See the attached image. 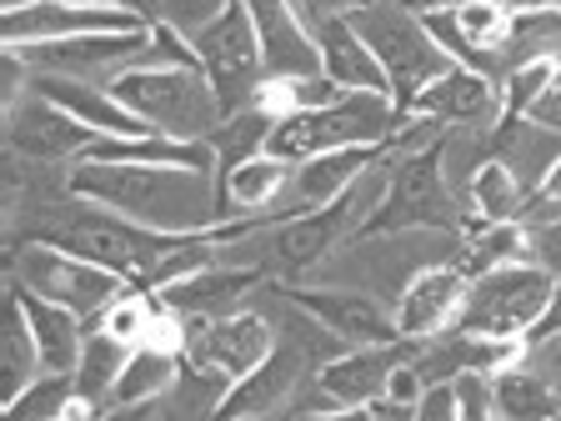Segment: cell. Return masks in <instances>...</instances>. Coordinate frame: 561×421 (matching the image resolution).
Here are the masks:
<instances>
[{"instance_id":"f35d334b","label":"cell","mask_w":561,"mask_h":421,"mask_svg":"<svg viewBox=\"0 0 561 421\" xmlns=\"http://www.w3.org/2000/svg\"><path fill=\"white\" fill-rule=\"evenodd\" d=\"M526 116H531V121H541V126H551V130H561V60H557V70H551L547 91L537 95V105H531Z\"/></svg>"},{"instance_id":"7c38bea8","label":"cell","mask_w":561,"mask_h":421,"mask_svg":"<svg viewBox=\"0 0 561 421\" xmlns=\"http://www.w3.org/2000/svg\"><path fill=\"white\" fill-rule=\"evenodd\" d=\"M5 140L21 161H81L101 136L31 86L21 101L5 105Z\"/></svg>"},{"instance_id":"1f68e13d","label":"cell","mask_w":561,"mask_h":421,"mask_svg":"<svg viewBox=\"0 0 561 421\" xmlns=\"http://www.w3.org/2000/svg\"><path fill=\"white\" fill-rule=\"evenodd\" d=\"M516 60H561V5L557 0H531L512 15L506 35V66Z\"/></svg>"},{"instance_id":"83f0119b","label":"cell","mask_w":561,"mask_h":421,"mask_svg":"<svg viewBox=\"0 0 561 421\" xmlns=\"http://www.w3.org/2000/svg\"><path fill=\"white\" fill-rule=\"evenodd\" d=\"M526 257H531V231H526V221H496V226H471V231L461 236V246H456L451 266L467 281H477V276H486V271L512 266V261H526Z\"/></svg>"},{"instance_id":"d6986e66","label":"cell","mask_w":561,"mask_h":421,"mask_svg":"<svg viewBox=\"0 0 561 421\" xmlns=\"http://www.w3.org/2000/svg\"><path fill=\"white\" fill-rule=\"evenodd\" d=\"M467 286L471 281L461 276L451 261L416 271V276L407 281V292L397 296V306H391V311H397V331L411 341H426V337H436V331H446L456 321V311H461V301H467Z\"/></svg>"},{"instance_id":"d4e9b609","label":"cell","mask_w":561,"mask_h":421,"mask_svg":"<svg viewBox=\"0 0 561 421\" xmlns=\"http://www.w3.org/2000/svg\"><path fill=\"white\" fill-rule=\"evenodd\" d=\"M316 46H321V70H327L341 91L391 95L381 60L371 56V46L356 35V25H351L346 15H321V21H316Z\"/></svg>"},{"instance_id":"e0dca14e","label":"cell","mask_w":561,"mask_h":421,"mask_svg":"<svg viewBox=\"0 0 561 421\" xmlns=\"http://www.w3.org/2000/svg\"><path fill=\"white\" fill-rule=\"evenodd\" d=\"M407 116L436 121V126H496L502 121V81L486 70L451 66L442 81H432L416 95Z\"/></svg>"},{"instance_id":"2e32d148","label":"cell","mask_w":561,"mask_h":421,"mask_svg":"<svg viewBox=\"0 0 561 421\" xmlns=\"http://www.w3.org/2000/svg\"><path fill=\"white\" fill-rule=\"evenodd\" d=\"M291 175H296V161L271 156V151H256V156H245V161L226 166L221 171V226L226 221L261 226L271 216H280V201L291 191Z\"/></svg>"},{"instance_id":"7402d4cb","label":"cell","mask_w":561,"mask_h":421,"mask_svg":"<svg viewBox=\"0 0 561 421\" xmlns=\"http://www.w3.org/2000/svg\"><path fill=\"white\" fill-rule=\"evenodd\" d=\"M31 86H35L41 95H50L60 111H70L76 121H85L95 136H126V140L156 136V130L146 126V121H140L116 91H111V86L70 81V76H31Z\"/></svg>"},{"instance_id":"7a4b0ae2","label":"cell","mask_w":561,"mask_h":421,"mask_svg":"<svg viewBox=\"0 0 561 421\" xmlns=\"http://www.w3.org/2000/svg\"><path fill=\"white\" fill-rule=\"evenodd\" d=\"M397 130H401V111L391 95L341 91L327 105H306V111L276 116V126L266 136V151L286 156V161H306V156L341 151V146H386Z\"/></svg>"},{"instance_id":"8d00e7d4","label":"cell","mask_w":561,"mask_h":421,"mask_svg":"<svg viewBox=\"0 0 561 421\" xmlns=\"http://www.w3.org/2000/svg\"><path fill=\"white\" fill-rule=\"evenodd\" d=\"M226 5H231V0H161V21L191 41V35L206 31V25L216 21Z\"/></svg>"},{"instance_id":"603a6c76","label":"cell","mask_w":561,"mask_h":421,"mask_svg":"<svg viewBox=\"0 0 561 421\" xmlns=\"http://www.w3.org/2000/svg\"><path fill=\"white\" fill-rule=\"evenodd\" d=\"M491 156L512 166V175L522 181L526 196H537L547 186L551 166L561 161V130L541 126L531 116H502L491 126Z\"/></svg>"},{"instance_id":"4fadbf2b","label":"cell","mask_w":561,"mask_h":421,"mask_svg":"<svg viewBox=\"0 0 561 421\" xmlns=\"http://www.w3.org/2000/svg\"><path fill=\"white\" fill-rule=\"evenodd\" d=\"M251 25L261 35L271 81L291 76H316L321 70V46H316V15L306 0H241Z\"/></svg>"},{"instance_id":"74e56055","label":"cell","mask_w":561,"mask_h":421,"mask_svg":"<svg viewBox=\"0 0 561 421\" xmlns=\"http://www.w3.org/2000/svg\"><path fill=\"white\" fill-rule=\"evenodd\" d=\"M411 421H456V386L451 382H426Z\"/></svg>"},{"instance_id":"44dd1931","label":"cell","mask_w":561,"mask_h":421,"mask_svg":"<svg viewBox=\"0 0 561 421\" xmlns=\"http://www.w3.org/2000/svg\"><path fill=\"white\" fill-rule=\"evenodd\" d=\"M496 382V417L502 421H557L561 417V362H541L537 346H526L522 362L502 366Z\"/></svg>"},{"instance_id":"4dcf8cb0","label":"cell","mask_w":561,"mask_h":421,"mask_svg":"<svg viewBox=\"0 0 561 421\" xmlns=\"http://www.w3.org/2000/svg\"><path fill=\"white\" fill-rule=\"evenodd\" d=\"M15 421H70V417H95V407L76 391V372H46L35 376L15 401H5Z\"/></svg>"},{"instance_id":"52a82bcc","label":"cell","mask_w":561,"mask_h":421,"mask_svg":"<svg viewBox=\"0 0 561 421\" xmlns=\"http://www.w3.org/2000/svg\"><path fill=\"white\" fill-rule=\"evenodd\" d=\"M191 46H196V60H201V70H206V81L216 86V95H221L226 116L245 111V105L261 95V86L271 81L266 56H261V35H256V25H251L241 0H231L206 31L191 35Z\"/></svg>"},{"instance_id":"836d02e7","label":"cell","mask_w":561,"mask_h":421,"mask_svg":"<svg viewBox=\"0 0 561 421\" xmlns=\"http://www.w3.org/2000/svg\"><path fill=\"white\" fill-rule=\"evenodd\" d=\"M35 376H46L41 362V341L31 331V316L21 311V301L11 296V316H5V401H15Z\"/></svg>"},{"instance_id":"8fae6325","label":"cell","mask_w":561,"mask_h":421,"mask_svg":"<svg viewBox=\"0 0 561 421\" xmlns=\"http://www.w3.org/2000/svg\"><path fill=\"white\" fill-rule=\"evenodd\" d=\"M146 15L105 5V0H11L0 15V46H41V41H70V35L105 31H146Z\"/></svg>"},{"instance_id":"60d3db41","label":"cell","mask_w":561,"mask_h":421,"mask_svg":"<svg viewBox=\"0 0 561 421\" xmlns=\"http://www.w3.org/2000/svg\"><path fill=\"white\" fill-rule=\"evenodd\" d=\"M311 5V15L321 21V15H351V11H362L366 0H306Z\"/></svg>"},{"instance_id":"5b68a950","label":"cell","mask_w":561,"mask_h":421,"mask_svg":"<svg viewBox=\"0 0 561 421\" xmlns=\"http://www.w3.org/2000/svg\"><path fill=\"white\" fill-rule=\"evenodd\" d=\"M461 226V206H456L451 186L442 175V136L426 146L397 151L391 140V175H386V196L376 206L366 236L381 231H456Z\"/></svg>"},{"instance_id":"cb8c5ba5","label":"cell","mask_w":561,"mask_h":421,"mask_svg":"<svg viewBox=\"0 0 561 421\" xmlns=\"http://www.w3.org/2000/svg\"><path fill=\"white\" fill-rule=\"evenodd\" d=\"M261 286V271L245 266V271H226V266H201L191 271V276L171 281V286H161L165 306L181 316H231L245 306V296Z\"/></svg>"},{"instance_id":"d590c367","label":"cell","mask_w":561,"mask_h":421,"mask_svg":"<svg viewBox=\"0 0 561 421\" xmlns=\"http://www.w3.org/2000/svg\"><path fill=\"white\" fill-rule=\"evenodd\" d=\"M451 386L461 421H496V382H491V372H456Z\"/></svg>"},{"instance_id":"4316f807","label":"cell","mask_w":561,"mask_h":421,"mask_svg":"<svg viewBox=\"0 0 561 421\" xmlns=\"http://www.w3.org/2000/svg\"><path fill=\"white\" fill-rule=\"evenodd\" d=\"M11 296L21 301V311L31 316V331H35V341H41L46 372H76V366H81V346H85V316H76L60 301L35 296L21 281H11Z\"/></svg>"},{"instance_id":"6da1fadb","label":"cell","mask_w":561,"mask_h":421,"mask_svg":"<svg viewBox=\"0 0 561 421\" xmlns=\"http://www.w3.org/2000/svg\"><path fill=\"white\" fill-rule=\"evenodd\" d=\"M66 186L95 210L146 231L201 236L221 226V171L165 161H76Z\"/></svg>"},{"instance_id":"5bb4252c","label":"cell","mask_w":561,"mask_h":421,"mask_svg":"<svg viewBox=\"0 0 561 421\" xmlns=\"http://www.w3.org/2000/svg\"><path fill=\"white\" fill-rule=\"evenodd\" d=\"M311 372H316V362L306 356L301 341L280 337L276 351H271L256 372H245L241 382H231V391L221 397L216 417H226V421H236V417H245V421L280 417V411H286V401L296 397V386H301Z\"/></svg>"},{"instance_id":"d6a6232c","label":"cell","mask_w":561,"mask_h":421,"mask_svg":"<svg viewBox=\"0 0 561 421\" xmlns=\"http://www.w3.org/2000/svg\"><path fill=\"white\" fill-rule=\"evenodd\" d=\"M271 126H276V111H266L261 101H251L245 111H236V116H226L221 121V130L210 136V151H216V166H236V161H245V156H256V151H266V136H271Z\"/></svg>"},{"instance_id":"7bdbcfd3","label":"cell","mask_w":561,"mask_h":421,"mask_svg":"<svg viewBox=\"0 0 561 421\" xmlns=\"http://www.w3.org/2000/svg\"><path fill=\"white\" fill-rule=\"evenodd\" d=\"M557 5H561V0H557Z\"/></svg>"},{"instance_id":"b9f144b4","label":"cell","mask_w":561,"mask_h":421,"mask_svg":"<svg viewBox=\"0 0 561 421\" xmlns=\"http://www.w3.org/2000/svg\"><path fill=\"white\" fill-rule=\"evenodd\" d=\"M407 5L411 15H436V11H456V5H467V0H397Z\"/></svg>"},{"instance_id":"ac0fdd59","label":"cell","mask_w":561,"mask_h":421,"mask_svg":"<svg viewBox=\"0 0 561 421\" xmlns=\"http://www.w3.org/2000/svg\"><path fill=\"white\" fill-rule=\"evenodd\" d=\"M421 341L397 337V341H376V346H351L341 356L316 366V382L327 386L336 401H346L351 411H362L366 401H376L386 391V376L397 372L407 356H416Z\"/></svg>"},{"instance_id":"484cf974","label":"cell","mask_w":561,"mask_h":421,"mask_svg":"<svg viewBox=\"0 0 561 421\" xmlns=\"http://www.w3.org/2000/svg\"><path fill=\"white\" fill-rule=\"evenodd\" d=\"M181 386V351L161 346V341H140L130 346V362L121 372L116 391L105 397L101 417H121V411H136L140 401H165Z\"/></svg>"},{"instance_id":"9c48e42d","label":"cell","mask_w":561,"mask_h":421,"mask_svg":"<svg viewBox=\"0 0 561 421\" xmlns=\"http://www.w3.org/2000/svg\"><path fill=\"white\" fill-rule=\"evenodd\" d=\"M280 331L271 327L266 311H241L231 316H186V341H181V362L201 366V372H216L226 382H241L245 372H256L276 351Z\"/></svg>"},{"instance_id":"277c9868","label":"cell","mask_w":561,"mask_h":421,"mask_svg":"<svg viewBox=\"0 0 561 421\" xmlns=\"http://www.w3.org/2000/svg\"><path fill=\"white\" fill-rule=\"evenodd\" d=\"M346 21L356 25V35L371 46V56L381 60L401 121H407V111L416 105V95L432 81H442L446 70L456 66V60L432 41L426 21L411 15L407 5H397V0H366L362 11H351Z\"/></svg>"},{"instance_id":"30bf717a","label":"cell","mask_w":561,"mask_h":421,"mask_svg":"<svg viewBox=\"0 0 561 421\" xmlns=\"http://www.w3.org/2000/svg\"><path fill=\"white\" fill-rule=\"evenodd\" d=\"M156 25L146 31H105V35H70V41H41V46H5L21 50V60L35 76H70V81L111 86L121 70L140 66L151 56Z\"/></svg>"},{"instance_id":"e575fe53","label":"cell","mask_w":561,"mask_h":421,"mask_svg":"<svg viewBox=\"0 0 561 421\" xmlns=\"http://www.w3.org/2000/svg\"><path fill=\"white\" fill-rule=\"evenodd\" d=\"M557 60H516V66L502 70V116H526L537 95L547 91Z\"/></svg>"},{"instance_id":"3957f363","label":"cell","mask_w":561,"mask_h":421,"mask_svg":"<svg viewBox=\"0 0 561 421\" xmlns=\"http://www.w3.org/2000/svg\"><path fill=\"white\" fill-rule=\"evenodd\" d=\"M111 91L156 136L171 140H210L226 121L221 95H216V86L206 81L201 66H130L111 81Z\"/></svg>"},{"instance_id":"ffe728a7","label":"cell","mask_w":561,"mask_h":421,"mask_svg":"<svg viewBox=\"0 0 561 421\" xmlns=\"http://www.w3.org/2000/svg\"><path fill=\"white\" fill-rule=\"evenodd\" d=\"M391 140H386V146H341V151H321V156L296 161L291 191H286V201H280V216H296V210H311V206L336 201L356 175H366L381 156H391Z\"/></svg>"},{"instance_id":"f546056e","label":"cell","mask_w":561,"mask_h":421,"mask_svg":"<svg viewBox=\"0 0 561 421\" xmlns=\"http://www.w3.org/2000/svg\"><path fill=\"white\" fill-rule=\"evenodd\" d=\"M126 362H130V341H121L116 331H105V327H85L81 366H76V391H81V397L95 407V417H101L105 397L116 391Z\"/></svg>"},{"instance_id":"8992f818","label":"cell","mask_w":561,"mask_h":421,"mask_svg":"<svg viewBox=\"0 0 561 421\" xmlns=\"http://www.w3.org/2000/svg\"><path fill=\"white\" fill-rule=\"evenodd\" d=\"M551 276H557V271L537 257L486 271V276H477L467 286V301H461V311H456L451 327L456 331H477V337L526 341L531 327L541 321V311H547V301H551Z\"/></svg>"},{"instance_id":"ba28073f","label":"cell","mask_w":561,"mask_h":421,"mask_svg":"<svg viewBox=\"0 0 561 421\" xmlns=\"http://www.w3.org/2000/svg\"><path fill=\"white\" fill-rule=\"evenodd\" d=\"M15 281L31 286L35 296L60 301L76 316H85V327H91L95 316L130 286L126 276L95 266V261L76 257V251H66V246H56V241H31L25 246L21 257H15Z\"/></svg>"},{"instance_id":"9a60e30c","label":"cell","mask_w":561,"mask_h":421,"mask_svg":"<svg viewBox=\"0 0 561 421\" xmlns=\"http://www.w3.org/2000/svg\"><path fill=\"white\" fill-rule=\"evenodd\" d=\"M286 301L311 311L321 327H331L346 346H376V341H397V311H386L376 296L341 292V286H280Z\"/></svg>"},{"instance_id":"ab89813d","label":"cell","mask_w":561,"mask_h":421,"mask_svg":"<svg viewBox=\"0 0 561 421\" xmlns=\"http://www.w3.org/2000/svg\"><path fill=\"white\" fill-rule=\"evenodd\" d=\"M551 337H561V266H557V276H551L547 311H541V321L531 327V337H526V341H551Z\"/></svg>"},{"instance_id":"f1b7e54d","label":"cell","mask_w":561,"mask_h":421,"mask_svg":"<svg viewBox=\"0 0 561 421\" xmlns=\"http://www.w3.org/2000/svg\"><path fill=\"white\" fill-rule=\"evenodd\" d=\"M526 191L522 181L512 175V166L496 161V156H486L477 171V181H471L467 201H461V216H467L471 226H496V221H522L526 216Z\"/></svg>"}]
</instances>
